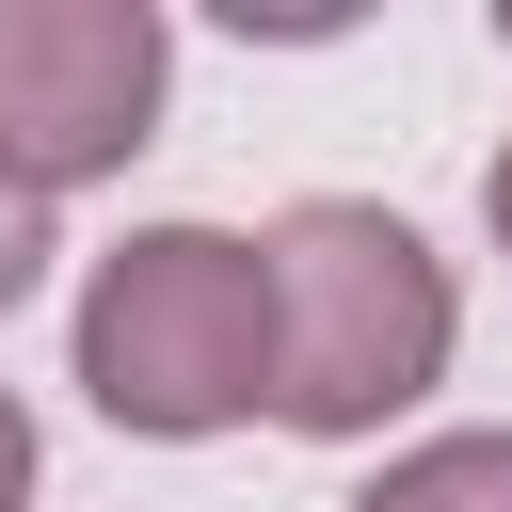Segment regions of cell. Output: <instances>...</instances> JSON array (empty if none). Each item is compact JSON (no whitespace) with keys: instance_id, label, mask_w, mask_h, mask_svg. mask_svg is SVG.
<instances>
[{"instance_id":"7a4b0ae2","label":"cell","mask_w":512,"mask_h":512,"mask_svg":"<svg viewBox=\"0 0 512 512\" xmlns=\"http://www.w3.org/2000/svg\"><path fill=\"white\" fill-rule=\"evenodd\" d=\"M80 400L112 432H240L272 416V272L240 224H144L80 288Z\"/></svg>"},{"instance_id":"3957f363","label":"cell","mask_w":512,"mask_h":512,"mask_svg":"<svg viewBox=\"0 0 512 512\" xmlns=\"http://www.w3.org/2000/svg\"><path fill=\"white\" fill-rule=\"evenodd\" d=\"M160 80H176V32L144 0H0V176L80 192V176L144 160Z\"/></svg>"},{"instance_id":"52a82bcc","label":"cell","mask_w":512,"mask_h":512,"mask_svg":"<svg viewBox=\"0 0 512 512\" xmlns=\"http://www.w3.org/2000/svg\"><path fill=\"white\" fill-rule=\"evenodd\" d=\"M480 224H496V256H512V144H496V176H480Z\"/></svg>"},{"instance_id":"6da1fadb","label":"cell","mask_w":512,"mask_h":512,"mask_svg":"<svg viewBox=\"0 0 512 512\" xmlns=\"http://www.w3.org/2000/svg\"><path fill=\"white\" fill-rule=\"evenodd\" d=\"M256 272H272V416H288V432H384L400 400L448 384L464 304H448V256H432L400 208L304 192V208L256 240Z\"/></svg>"},{"instance_id":"5b68a950","label":"cell","mask_w":512,"mask_h":512,"mask_svg":"<svg viewBox=\"0 0 512 512\" xmlns=\"http://www.w3.org/2000/svg\"><path fill=\"white\" fill-rule=\"evenodd\" d=\"M32 272H48V192H16V176H0V304H16Z\"/></svg>"},{"instance_id":"277c9868","label":"cell","mask_w":512,"mask_h":512,"mask_svg":"<svg viewBox=\"0 0 512 512\" xmlns=\"http://www.w3.org/2000/svg\"><path fill=\"white\" fill-rule=\"evenodd\" d=\"M352 512H512V432H432V448H400Z\"/></svg>"},{"instance_id":"8992f818","label":"cell","mask_w":512,"mask_h":512,"mask_svg":"<svg viewBox=\"0 0 512 512\" xmlns=\"http://www.w3.org/2000/svg\"><path fill=\"white\" fill-rule=\"evenodd\" d=\"M16 496H32V400L0 384V512H16Z\"/></svg>"}]
</instances>
